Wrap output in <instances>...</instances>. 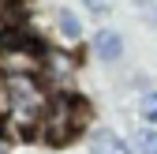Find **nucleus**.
<instances>
[{
  "mask_svg": "<svg viewBox=\"0 0 157 154\" xmlns=\"http://www.w3.org/2000/svg\"><path fill=\"white\" fill-rule=\"evenodd\" d=\"M45 68V49L34 42L8 30L0 38V79H41Z\"/></svg>",
  "mask_w": 157,
  "mask_h": 154,
  "instance_id": "obj_1",
  "label": "nucleus"
},
{
  "mask_svg": "<svg viewBox=\"0 0 157 154\" xmlns=\"http://www.w3.org/2000/svg\"><path fill=\"white\" fill-rule=\"evenodd\" d=\"M8 90H11V113L8 120L23 132H37L45 109H49V90L41 87V79H8Z\"/></svg>",
  "mask_w": 157,
  "mask_h": 154,
  "instance_id": "obj_2",
  "label": "nucleus"
},
{
  "mask_svg": "<svg viewBox=\"0 0 157 154\" xmlns=\"http://www.w3.org/2000/svg\"><path fill=\"white\" fill-rule=\"evenodd\" d=\"M82 117H86V113H82V102H71L67 94H60V98L49 102V109H45L41 124H37V132H41V139H49V143H64V139H71L75 132H78Z\"/></svg>",
  "mask_w": 157,
  "mask_h": 154,
  "instance_id": "obj_3",
  "label": "nucleus"
},
{
  "mask_svg": "<svg viewBox=\"0 0 157 154\" xmlns=\"http://www.w3.org/2000/svg\"><path fill=\"white\" fill-rule=\"evenodd\" d=\"M41 75H45V83H67L71 75H75V56L71 53H60V49H45V68H41Z\"/></svg>",
  "mask_w": 157,
  "mask_h": 154,
  "instance_id": "obj_4",
  "label": "nucleus"
},
{
  "mask_svg": "<svg viewBox=\"0 0 157 154\" xmlns=\"http://www.w3.org/2000/svg\"><path fill=\"white\" fill-rule=\"evenodd\" d=\"M94 53L101 56V60H120V53H124V38L116 34V30H101L94 38Z\"/></svg>",
  "mask_w": 157,
  "mask_h": 154,
  "instance_id": "obj_5",
  "label": "nucleus"
},
{
  "mask_svg": "<svg viewBox=\"0 0 157 154\" xmlns=\"http://www.w3.org/2000/svg\"><path fill=\"white\" fill-rule=\"evenodd\" d=\"M90 154H131L127 143L120 136H112V132H97V136L90 139Z\"/></svg>",
  "mask_w": 157,
  "mask_h": 154,
  "instance_id": "obj_6",
  "label": "nucleus"
},
{
  "mask_svg": "<svg viewBox=\"0 0 157 154\" xmlns=\"http://www.w3.org/2000/svg\"><path fill=\"white\" fill-rule=\"evenodd\" d=\"M56 26H60V34H64V38H71V42H78V38H82V23H78L75 11H67V8L56 11Z\"/></svg>",
  "mask_w": 157,
  "mask_h": 154,
  "instance_id": "obj_7",
  "label": "nucleus"
},
{
  "mask_svg": "<svg viewBox=\"0 0 157 154\" xmlns=\"http://www.w3.org/2000/svg\"><path fill=\"white\" fill-rule=\"evenodd\" d=\"M139 117L150 120V124H157V90L142 94V102H139Z\"/></svg>",
  "mask_w": 157,
  "mask_h": 154,
  "instance_id": "obj_8",
  "label": "nucleus"
},
{
  "mask_svg": "<svg viewBox=\"0 0 157 154\" xmlns=\"http://www.w3.org/2000/svg\"><path fill=\"white\" fill-rule=\"evenodd\" d=\"M139 150L142 154H157V132L153 128H142L139 132Z\"/></svg>",
  "mask_w": 157,
  "mask_h": 154,
  "instance_id": "obj_9",
  "label": "nucleus"
},
{
  "mask_svg": "<svg viewBox=\"0 0 157 154\" xmlns=\"http://www.w3.org/2000/svg\"><path fill=\"white\" fill-rule=\"evenodd\" d=\"M82 4H86L90 11H105V0H82Z\"/></svg>",
  "mask_w": 157,
  "mask_h": 154,
  "instance_id": "obj_10",
  "label": "nucleus"
},
{
  "mask_svg": "<svg viewBox=\"0 0 157 154\" xmlns=\"http://www.w3.org/2000/svg\"><path fill=\"white\" fill-rule=\"evenodd\" d=\"M4 15H8V0H0V26H8V19H4Z\"/></svg>",
  "mask_w": 157,
  "mask_h": 154,
  "instance_id": "obj_11",
  "label": "nucleus"
}]
</instances>
